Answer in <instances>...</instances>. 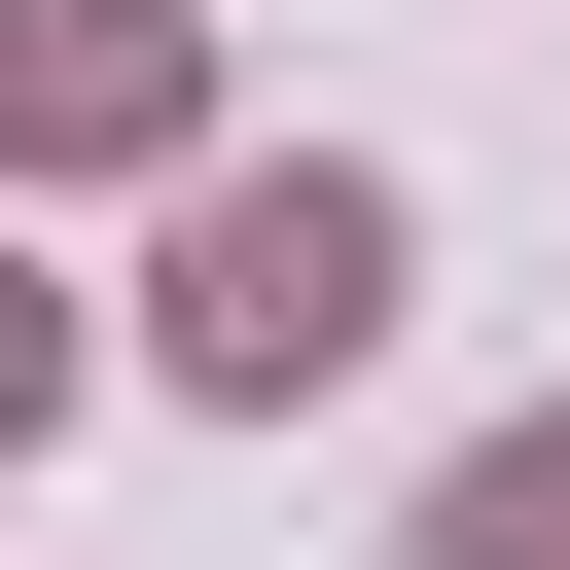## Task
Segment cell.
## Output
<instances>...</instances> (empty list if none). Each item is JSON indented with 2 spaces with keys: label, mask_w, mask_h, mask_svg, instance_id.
<instances>
[{
  "label": "cell",
  "mask_w": 570,
  "mask_h": 570,
  "mask_svg": "<svg viewBox=\"0 0 570 570\" xmlns=\"http://www.w3.org/2000/svg\"><path fill=\"white\" fill-rule=\"evenodd\" d=\"M428 570H570V392H534V428H463V463H428Z\"/></svg>",
  "instance_id": "obj_3"
},
{
  "label": "cell",
  "mask_w": 570,
  "mask_h": 570,
  "mask_svg": "<svg viewBox=\"0 0 570 570\" xmlns=\"http://www.w3.org/2000/svg\"><path fill=\"white\" fill-rule=\"evenodd\" d=\"M392 321H428V214H392L356 142H285V178H178V285H142V392L285 428V392H356Z\"/></svg>",
  "instance_id": "obj_1"
},
{
  "label": "cell",
  "mask_w": 570,
  "mask_h": 570,
  "mask_svg": "<svg viewBox=\"0 0 570 570\" xmlns=\"http://www.w3.org/2000/svg\"><path fill=\"white\" fill-rule=\"evenodd\" d=\"M178 142H214L178 0H0V178H178Z\"/></svg>",
  "instance_id": "obj_2"
},
{
  "label": "cell",
  "mask_w": 570,
  "mask_h": 570,
  "mask_svg": "<svg viewBox=\"0 0 570 570\" xmlns=\"http://www.w3.org/2000/svg\"><path fill=\"white\" fill-rule=\"evenodd\" d=\"M36 428H71V285L0 249V463H36Z\"/></svg>",
  "instance_id": "obj_4"
}]
</instances>
